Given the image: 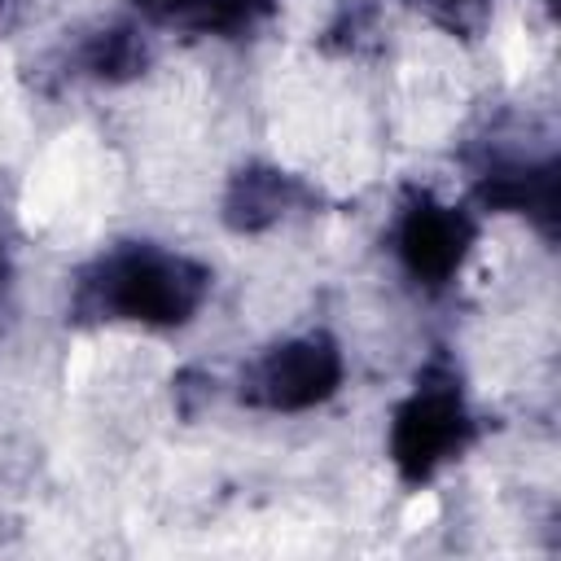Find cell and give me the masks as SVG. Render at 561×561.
<instances>
[{"instance_id": "2", "label": "cell", "mask_w": 561, "mask_h": 561, "mask_svg": "<svg viewBox=\"0 0 561 561\" xmlns=\"http://www.w3.org/2000/svg\"><path fill=\"white\" fill-rule=\"evenodd\" d=\"M465 430H469V421L460 412L456 390H421L394 416V438H390L394 465L408 478H425V473H434L443 460H451L460 451Z\"/></svg>"}, {"instance_id": "4", "label": "cell", "mask_w": 561, "mask_h": 561, "mask_svg": "<svg viewBox=\"0 0 561 561\" xmlns=\"http://www.w3.org/2000/svg\"><path fill=\"white\" fill-rule=\"evenodd\" d=\"M465 245H469V224L451 206H416L399 232L403 263L425 280H447L460 267Z\"/></svg>"}, {"instance_id": "3", "label": "cell", "mask_w": 561, "mask_h": 561, "mask_svg": "<svg viewBox=\"0 0 561 561\" xmlns=\"http://www.w3.org/2000/svg\"><path fill=\"white\" fill-rule=\"evenodd\" d=\"M342 377V359L329 342L320 337H302V342H289V346H276L259 368H254V399L267 403V408H311L320 403L324 394H333Z\"/></svg>"}, {"instance_id": "1", "label": "cell", "mask_w": 561, "mask_h": 561, "mask_svg": "<svg viewBox=\"0 0 561 561\" xmlns=\"http://www.w3.org/2000/svg\"><path fill=\"white\" fill-rule=\"evenodd\" d=\"M96 294L110 311H118L127 320L175 324L202 302L206 276L184 259H171L158 250H136L105 267V276L96 280Z\"/></svg>"}]
</instances>
